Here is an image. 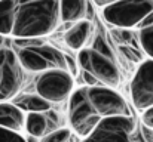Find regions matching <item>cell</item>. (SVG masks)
Wrapping results in <instances>:
<instances>
[{
  "instance_id": "19",
  "label": "cell",
  "mask_w": 153,
  "mask_h": 142,
  "mask_svg": "<svg viewBox=\"0 0 153 142\" xmlns=\"http://www.w3.org/2000/svg\"><path fill=\"white\" fill-rule=\"evenodd\" d=\"M119 49H120V53L128 61H131V62H140V64L143 62V56H141L140 50L135 46H125V45H122V46H119Z\"/></svg>"
},
{
  "instance_id": "22",
  "label": "cell",
  "mask_w": 153,
  "mask_h": 142,
  "mask_svg": "<svg viewBox=\"0 0 153 142\" xmlns=\"http://www.w3.org/2000/svg\"><path fill=\"white\" fill-rule=\"evenodd\" d=\"M141 124L146 129H149V130L153 132V107L143 111V114H141Z\"/></svg>"
},
{
  "instance_id": "3",
  "label": "cell",
  "mask_w": 153,
  "mask_h": 142,
  "mask_svg": "<svg viewBox=\"0 0 153 142\" xmlns=\"http://www.w3.org/2000/svg\"><path fill=\"white\" fill-rule=\"evenodd\" d=\"M153 132L132 117L102 120L98 129L83 142H152Z\"/></svg>"
},
{
  "instance_id": "24",
  "label": "cell",
  "mask_w": 153,
  "mask_h": 142,
  "mask_svg": "<svg viewBox=\"0 0 153 142\" xmlns=\"http://www.w3.org/2000/svg\"><path fill=\"white\" fill-rule=\"evenodd\" d=\"M27 142H39V139H37V138H33V136H28V138H27Z\"/></svg>"
},
{
  "instance_id": "14",
  "label": "cell",
  "mask_w": 153,
  "mask_h": 142,
  "mask_svg": "<svg viewBox=\"0 0 153 142\" xmlns=\"http://www.w3.org/2000/svg\"><path fill=\"white\" fill-rule=\"evenodd\" d=\"M25 126V114L12 102H0V127L18 132Z\"/></svg>"
},
{
  "instance_id": "7",
  "label": "cell",
  "mask_w": 153,
  "mask_h": 142,
  "mask_svg": "<svg viewBox=\"0 0 153 142\" xmlns=\"http://www.w3.org/2000/svg\"><path fill=\"white\" fill-rule=\"evenodd\" d=\"M16 56L21 68L25 71H31V73H45L49 70L67 71L65 53L46 43L39 47L18 49Z\"/></svg>"
},
{
  "instance_id": "13",
  "label": "cell",
  "mask_w": 153,
  "mask_h": 142,
  "mask_svg": "<svg viewBox=\"0 0 153 142\" xmlns=\"http://www.w3.org/2000/svg\"><path fill=\"white\" fill-rule=\"evenodd\" d=\"M92 37V24L89 19L73 24L64 34L65 45L73 50H82L88 46Z\"/></svg>"
},
{
  "instance_id": "18",
  "label": "cell",
  "mask_w": 153,
  "mask_h": 142,
  "mask_svg": "<svg viewBox=\"0 0 153 142\" xmlns=\"http://www.w3.org/2000/svg\"><path fill=\"white\" fill-rule=\"evenodd\" d=\"M39 142H73V135L70 129L59 127L51 133H48L46 136H43Z\"/></svg>"
},
{
  "instance_id": "10",
  "label": "cell",
  "mask_w": 153,
  "mask_h": 142,
  "mask_svg": "<svg viewBox=\"0 0 153 142\" xmlns=\"http://www.w3.org/2000/svg\"><path fill=\"white\" fill-rule=\"evenodd\" d=\"M131 99L137 110L144 111L153 107V59L138 65L131 80Z\"/></svg>"
},
{
  "instance_id": "16",
  "label": "cell",
  "mask_w": 153,
  "mask_h": 142,
  "mask_svg": "<svg viewBox=\"0 0 153 142\" xmlns=\"http://www.w3.org/2000/svg\"><path fill=\"white\" fill-rule=\"evenodd\" d=\"M16 6H18V1H13V0L0 1V36L1 37L12 36Z\"/></svg>"
},
{
  "instance_id": "5",
  "label": "cell",
  "mask_w": 153,
  "mask_h": 142,
  "mask_svg": "<svg viewBox=\"0 0 153 142\" xmlns=\"http://www.w3.org/2000/svg\"><path fill=\"white\" fill-rule=\"evenodd\" d=\"M153 12V0L111 1L102 9V18L119 30H131L138 27L141 21Z\"/></svg>"
},
{
  "instance_id": "4",
  "label": "cell",
  "mask_w": 153,
  "mask_h": 142,
  "mask_svg": "<svg viewBox=\"0 0 153 142\" xmlns=\"http://www.w3.org/2000/svg\"><path fill=\"white\" fill-rule=\"evenodd\" d=\"M102 118L95 113L89 104L86 86L73 90L68 98V123L70 130H73L79 138H89L101 124Z\"/></svg>"
},
{
  "instance_id": "23",
  "label": "cell",
  "mask_w": 153,
  "mask_h": 142,
  "mask_svg": "<svg viewBox=\"0 0 153 142\" xmlns=\"http://www.w3.org/2000/svg\"><path fill=\"white\" fill-rule=\"evenodd\" d=\"M65 65H67V73H68L71 77H74V76L77 74V67H76L74 59H73L71 56H68V55H65Z\"/></svg>"
},
{
  "instance_id": "17",
  "label": "cell",
  "mask_w": 153,
  "mask_h": 142,
  "mask_svg": "<svg viewBox=\"0 0 153 142\" xmlns=\"http://www.w3.org/2000/svg\"><path fill=\"white\" fill-rule=\"evenodd\" d=\"M138 42L141 49L149 55L150 59H153V24L138 31Z\"/></svg>"
},
{
  "instance_id": "2",
  "label": "cell",
  "mask_w": 153,
  "mask_h": 142,
  "mask_svg": "<svg viewBox=\"0 0 153 142\" xmlns=\"http://www.w3.org/2000/svg\"><path fill=\"white\" fill-rule=\"evenodd\" d=\"M77 64L80 65L82 71H86L95 77L101 86L114 89L120 83V71L101 34H97L94 46L79 50Z\"/></svg>"
},
{
  "instance_id": "12",
  "label": "cell",
  "mask_w": 153,
  "mask_h": 142,
  "mask_svg": "<svg viewBox=\"0 0 153 142\" xmlns=\"http://www.w3.org/2000/svg\"><path fill=\"white\" fill-rule=\"evenodd\" d=\"M91 3L85 0H64L59 1V19L61 22L70 24V27L76 22L86 19L91 16Z\"/></svg>"
},
{
  "instance_id": "1",
  "label": "cell",
  "mask_w": 153,
  "mask_h": 142,
  "mask_svg": "<svg viewBox=\"0 0 153 142\" xmlns=\"http://www.w3.org/2000/svg\"><path fill=\"white\" fill-rule=\"evenodd\" d=\"M59 22V1L56 0L18 3L12 37L15 40L43 39L56 30Z\"/></svg>"
},
{
  "instance_id": "20",
  "label": "cell",
  "mask_w": 153,
  "mask_h": 142,
  "mask_svg": "<svg viewBox=\"0 0 153 142\" xmlns=\"http://www.w3.org/2000/svg\"><path fill=\"white\" fill-rule=\"evenodd\" d=\"M0 142H27V139L18 132L0 127Z\"/></svg>"
},
{
  "instance_id": "8",
  "label": "cell",
  "mask_w": 153,
  "mask_h": 142,
  "mask_svg": "<svg viewBox=\"0 0 153 142\" xmlns=\"http://www.w3.org/2000/svg\"><path fill=\"white\" fill-rule=\"evenodd\" d=\"M86 95L89 104L102 120L131 117V111L125 98L117 90L105 86H92V88H86Z\"/></svg>"
},
{
  "instance_id": "21",
  "label": "cell",
  "mask_w": 153,
  "mask_h": 142,
  "mask_svg": "<svg viewBox=\"0 0 153 142\" xmlns=\"http://www.w3.org/2000/svg\"><path fill=\"white\" fill-rule=\"evenodd\" d=\"M116 36V40L120 43V46L122 45H125V46H129V43L134 40V33L132 31H129V30H116V33H114Z\"/></svg>"
},
{
  "instance_id": "9",
  "label": "cell",
  "mask_w": 153,
  "mask_h": 142,
  "mask_svg": "<svg viewBox=\"0 0 153 142\" xmlns=\"http://www.w3.org/2000/svg\"><path fill=\"white\" fill-rule=\"evenodd\" d=\"M74 88V79L62 70H49L39 76L36 92L49 104L62 102L70 98Z\"/></svg>"
},
{
  "instance_id": "6",
  "label": "cell",
  "mask_w": 153,
  "mask_h": 142,
  "mask_svg": "<svg viewBox=\"0 0 153 142\" xmlns=\"http://www.w3.org/2000/svg\"><path fill=\"white\" fill-rule=\"evenodd\" d=\"M24 70L19 65L16 52L4 43L0 36V102H9L18 96L22 88Z\"/></svg>"
},
{
  "instance_id": "15",
  "label": "cell",
  "mask_w": 153,
  "mask_h": 142,
  "mask_svg": "<svg viewBox=\"0 0 153 142\" xmlns=\"http://www.w3.org/2000/svg\"><path fill=\"white\" fill-rule=\"evenodd\" d=\"M13 105H16L22 113L27 111L30 113H46L52 110V104H49L48 101H45L42 96L33 93H22L19 96L13 98Z\"/></svg>"
},
{
  "instance_id": "11",
  "label": "cell",
  "mask_w": 153,
  "mask_h": 142,
  "mask_svg": "<svg viewBox=\"0 0 153 142\" xmlns=\"http://www.w3.org/2000/svg\"><path fill=\"white\" fill-rule=\"evenodd\" d=\"M59 124V116L55 111L46 113H30L25 116V126L24 129L28 132V136L42 139L48 133L56 130Z\"/></svg>"
}]
</instances>
